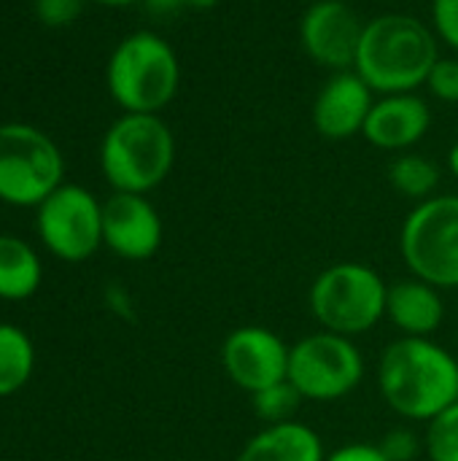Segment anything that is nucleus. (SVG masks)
<instances>
[{
	"label": "nucleus",
	"instance_id": "1",
	"mask_svg": "<svg viewBox=\"0 0 458 461\" xmlns=\"http://www.w3.org/2000/svg\"><path fill=\"white\" fill-rule=\"evenodd\" d=\"M378 389L397 416L429 424L458 402L456 357L432 338H400L378 362Z\"/></svg>",
	"mask_w": 458,
	"mask_h": 461
},
{
	"label": "nucleus",
	"instance_id": "2",
	"mask_svg": "<svg viewBox=\"0 0 458 461\" xmlns=\"http://www.w3.org/2000/svg\"><path fill=\"white\" fill-rule=\"evenodd\" d=\"M440 59L435 32L410 14H383L364 24L354 70L373 92L405 95L427 84Z\"/></svg>",
	"mask_w": 458,
	"mask_h": 461
},
{
	"label": "nucleus",
	"instance_id": "3",
	"mask_svg": "<svg viewBox=\"0 0 458 461\" xmlns=\"http://www.w3.org/2000/svg\"><path fill=\"white\" fill-rule=\"evenodd\" d=\"M175 138L159 113H124L103 135L100 170L113 192L146 194L173 170Z\"/></svg>",
	"mask_w": 458,
	"mask_h": 461
},
{
	"label": "nucleus",
	"instance_id": "4",
	"mask_svg": "<svg viewBox=\"0 0 458 461\" xmlns=\"http://www.w3.org/2000/svg\"><path fill=\"white\" fill-rule=\"evenodd\" d=\"M105 81L124 113H159L178 95L181 65L165 38L140 30L113 49Z\"/></svg>",
	"mask_w": 458,
	"mask_h": 461
},
{
	"label": "nucleus",
	"instance_id": "5",
	"mask_svg": "<svg viewBox=\"0 0 458 461\" xmlns=\"http://www.w3.org/2000/svg\"><path fill=\"white\" fill-rule=\"evenodd\" d=\"M389 284L362 262H337L316 276L308 305L324 332L359 338L386 319Z\"/></svg>",
	"mask_w": 458,
	"mask_h": 461
},
{
	"label": "nucleus",
	"instance_id": "6",
	"mask_svg": "<svg viewBox=\"0 0 458 461\" xmlns=\"http://www.w3.org/2000/svg\"><path fill=\"white\" fill-rule=\"evenodd\" d=\"M59 146L24 122L0 124V203L38 208L65 181Z\"/></svg>",
	"mask_w": 458,
	"mask_h": 461
},
{
	"label": "nucleus",
	"instance_id": "7",
	"mask_svg": "<svg viewBox=\"0 0 458 461\" xmlns=\"http://www.w3.org/2000/svg\"><path fill=\"white\" fill-rule=\"evenodd\" d=\"M400 254L416 278L437 289H458L456 194H435L408 213L400 232Z\"/></svg>",
	"mask_w": 458,
	"mask_h": 461
},
{
	"label": "nucleus",
	"instance_id": "8",
	"mask_svg": "<svg viewBox=\"0 0 458 461\" xmlns=\"http://www.w3.org/2000/svg\"><path fill=\"white\" fill-rule=\"evenodd\" d=\"M286 378L305 402H335L362 384L364 357L354 338L321 330L292 346Z\"/></svg>",
	"mask_w": 458,
	"mask_h": 461
},
{
	"label": "nucleus",
	"instance_id": "9",
	"mask_svg": "<svg viewBox=\"0 0 458 461\" xmlns=\"http://www.w3.org/2000/svg\"><path fill=\"white\" fill-rule=\"evenodd\" d=\"M43 249L62 262H84L103 246V203L78 184H62L35 208Z\"/></svg>",
	"mask_w": 458,
	"mask_h": 461
},
{
	"label": "nucleus",
	"instance_id": "10",
	"mask_svg": "<svg viewBox=\"0 0 458 461\" xmlns=\"http://www.w3.org/2000/svg\"><path fill=\"white\" fill-rule=\"evenodd\" d=\"M289 351L292 346L267 327H238L224 338L221 367L227 378L251 397L278 381H286Z\"/></svg>",
	"mask_w": 458,
	"mask_h": 461
},
{
	"label": "nucleus",
	"instance_id": "11",
	"mask_svg": "<svg viewBox=\"0 0 458 461\" xmlns=\"http://www.w3.org/2000/svg\"><path fill=\"white\" fill-rule=\"evenodd\" d=\"M362 35L364 22L343 0H316L300 19V41L305 54L335 73L356 65Z\"/></svg>",
	"mask_w": 458,
	"mask_h": 461
},
{
	"label": "nucleus",
	"instance_id": "12",
	"mask_svg": "<svg viewBox=\"0 0 458 461\" xmlns=\"http://www.w3.org/2000/svg\"><path fill=\"white\" fill-rule=\"evenodd\" d=\"M103 246L127 262H146L162 246V219L146 194L113 192L103 203Z\"/></svg>",
	"mask_w": 458,
	"mask_h": 461
},
{
	"label": "nucleus",
	"instance_id": "13",
	"mask_svg": "<svg viewBox=\"0 0 458 461\" xmlns=\"http://www.w3.org/2000/svg\"><path fill=\"white\" fill-rule=\"evenodd\" d=\"M373 89L356 70L335 73L313 103V127L329 140H346L364 130L373 111Z\"/></svg>",
	"mask_w": 458,
	"mask_h": 461
},
{
	"label": "nucleus",
	"instance_id": "14",
	"mask_svg": "<svg viewBox=\"0 0 458 461\" xmlns=\"http://www.w3.org/2000/svg\"><path fill=\"white\" fill-rule=\"evenodd\" d=\"M429 124H432V111L427 100H421L413 92L386 95L373 105L362 135L375 149L405 151L429 132Z\"/></svg>",
	"mask_w": 458,
	"mask_h": 461
},
{
	"label": "nucleus",
	"instance_id": "15",
	"mask_svg": "<svg viewBox=\"0 0 458 461\" xmlns=\"http://www.w3.org/2000/svg\"><path fill=\"white\" fill-rule=\"evenodd\" d=\"M386 319L402 332V338H432L443 319L445 303L437 286L410 276L389 286Z\"/></svg>",
	"mask_w": 458,
	"mask_h": 461
},
{
	"label": "nucleus",
	"instance_id": "16",
	"mask_svg": "<svg viewBox=\"0 0 458 461\" xmlns=\"http://www.w3.org/2000/svg\"><path fill=\"white\" fill-rule=\"evenodd\" d=\"M324 440L302 421L267 424L246 440L235 461H324Z\"/></svg>",
	"mask_w": 458,
	"mask_h": 461
},
{
	"label": "nucleus",
	"instance_id": "17",
	"mask_svg": "<svg viewBox=\"0 0 458 461\" xmlns=\"http://www.w3.org/2000/svg\"><path fill=\"white\" fill-rule=\"evenodd\" d=\"M40 281L43 265L35 249L16 235H0V300H30L40 289Z\"/></svg>",
	"mask_w": 458,
	"mask_h": 461
},
{
	"label": "nucleus",
	"instance_id": "18",
	"mask_svg": "<svg viewBox=\"0 0 458 461\" xmlns=\"http://www.w3.org/2000/svg\"><path fill=\"white\" fill-rule=\"evenodd\" d=\"M35 370V346L30 335L16 327L0 321V400L16 394Z\"/></svg>",
	"mask_w": 458,
	"mask_h": 461
},
{
	"label": "nucleus",
	"instance_id": "19",
	"mask_svg": "<svg viewBox=\"0 0 458 461\" xmlns=\"http://www.w3.org/2000/svg\"><path fill=\"white\" fill-rule=\"evenodd\" d=\"M391 186L410 200H429L440 184V167L421 154H400L389 167Z\"/></svg>",
	"mask_w": 458,
	"mask_h": 461
},
{
	"label": "nucleus",
	"instance_id": "20",
	"mask_svg": "<svg viewBox=\"0 0 458 461\" xmlns=\"http://www.w3.org/2000/svg\"><path fill=\"white\" fill-rule=\"evenodd\" d=\"M302 394L286 381H278L256 394H251V411L254 416L267 427V424H286L297 421V413L302 408Z\"/></svg>",
	"mask_w": 458,
	"mask_h": 461
},
{
	"label": "nucleus",
	"instance_id": "21",
	"mask_svg": "<svg viewBox=\"0 0 458 461\" xmlns=\"http://www.w3.org/2000/svg\"><path fill=\"white\" fill-rule=\"evenodd\" d=\"M424 451L429 461H458V402L429 421Z\"/></svg>",
	"mask_w": 458,
	"mask_h": 461
},
{
	"label": "nucleus",
	"instance_id": "22",
	"mask_svg": "<svg viewBox=\"0 0 458 461\" xmlns=\"http://www.w3.org/2000/svg\"><path fill=\"white\" fill-rule=\"evenodd\" d=\"M86 0H35V19L46 27H67L78 19Z\"/></svg>",
	"mask_w": 458,
	"mask_h": 461
},
{
	"label": "nucleus",
	"instance_id": "23",
	"mask_svg": "<svg viewBox=\"0 0 458 461\" xmlns=\"http://www.w3.org/2000/svg\"><path fill=\"white\" fill-rule=\"evenodd\" d=\"M429 92L443 103H458V59H437L427 78Z\"/></svg>",
	"mask_w": 458,
	"mask_h": 461
},
{
	"label": "nucleus",
	"instance_id": "24",
	"mask_svg": "<svg viewBox=\"0 0 458 461\" xmlns=\"http://www.w3.org/2000/svg\"><path fill=\"white\" fill-rule=\"evenodd\" d=\"M381 454L389 461H413L421 451V440L410 432V429H391L383 435V440L378 443Z\"/></svg>",
	"mask_w": 458,
	"mask_h": 461
},
{
	"label": "nucleus",
	"instance_id": "25",
	"mask_svg": "<svg viewBox=\"0 0 458 461\" xmlns=\"http://www.w3.org/2000/svg\"><path fill=\"white\" fill-rule=\"evenodd\" d=\"M435 32L458 51V0H432Z\"/></svg>",
	"mask_w": 458,
	"mask_h": 461
},
{
	"label": "nucleus",
	"instance_id": "26",
	"mask_svg": "<svg viewBox=\"0 0 458 461\" xmlns=\"http://www.w3.org/2000/svg\"><path fill=\"white\" fill-rule=\"evenodd\" d=\"M143 5L157 16H173V14H181L186 8L208 11V8L219 5V0H143Z\"/></svg>",
	"mask_w": 458,
	"mask_h": 461
},
{
	"label": "nucleus",
	"instance_id": "27",
	"mask_svg": "<svg viewBox=\"0 0 458 461\" xmlns=\"http://www.w3.org/2000/svg\"><path fill=\"white\" fill-rule=\"evenodd\" d=\"M324 461H389L378 446H370V443H348V446H340L335 448L332 454H327Z\"/></svg>",
	"mask_w": 458,
	"mask_h": 461
},
{
	"label": "nucleus",
	"instance_id": "28",
	"mask_svg": "<svg viewBox=\"0 0 458 461\" xmlns=\"http://www.w3.org/2000/svg\"><path fill=\"white\" fill-rule=\"evenodd\" d=\"M97 5H105V8H127V5H135V3H143V0H92Z\"/></svg>",
	"mask_w": 458,
	"mask_h": 461
},
{
	"label": "nucleus",
	"instance_id": "29",
	"mask_svg": "<svg viewBox=\"0 0 458 461\" xmlns=\"http://www.w3.org/2000/svg\"><path fill=\"white\" fill-rule=\"evenodd\" d=\"M448 167H451V173L458 178V143L448 151Z\"/></svg>",
	"mask_w": 458,
	"mask_h": 461
}]
</instances>
